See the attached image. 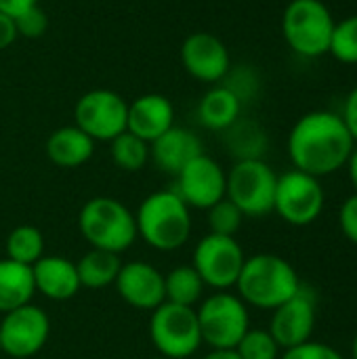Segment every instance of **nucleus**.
<instances>
[{
  "instance_id": "9",
  "label": "nucleus",
  "mask_w": 357,
  "mask_h": 359,
  "mask_svg": "<svg viewBox=\"0 0 357 359\" xmlns=\"http://www.w3.org/2000/svg\"><path fill=\"white\" fill-rule=\"evenodd\" d=\"M326 194L322 179H316L297 168L278 175L274 212L295 227H307L324 212Z\"/></svg>"
},
{
  "instance_id": "28",
  "label": "nucleus",
  "mask_w": 357,
  "mask_h": 359,
  "mask_svg": "<svg viewBox=\"0 0 357 359\" xmlns=\"http://www.w3.org/2000/svg\"><path fill=\"white\" fill-rule=\"evenodd\" d=\"M328 53L345 65H357V15H349L335 23Z\"/></svg>"
},
{
  "instance_id": "40",
  "label": "nucleus",
  "mask_w": 357,
  "mask_h": 359,
  "mask_svg": "<svg viewBox=\"0 0 357 359\" xmlns=\"http://www.w3.org/2000/svg\"><path fill=\"white\" fill-rule=\"evenodd\" d=\"M151 359H164V358H151Z\"/></svg>"
},
{
  "instance_id": "17",
  "label": "nucleus",
  "mask_w": 357,
  "mask_h": 359,
  "mask_svg": "<svg viewBox=\"0 0 357 359\" xmlns=\"http://www.w3.org/2000/svg\"><path fill=\"white\" fill-rule=\"evenodd\" d=\"M175 126V107L168 97L160 93H147L128 103L126 130L139 139L151 143Z\"/></svg>"
},
{
  "instance_id": "29",
  "label": "nucleus",
  "mask_w": 357,
  "mask_h": 359,
  "mask_svg": "<svg viewBox=\"0 0 357 359\" xmlns=\"http://www.w3.org/2000/svg\"><path fill=\"white\" fill-rule=\"evenodd\" d=\"M236 351L242 359H280L282 349L269 330L248 328V332L236 345Z\"/></svg>"
},
{
  "instance_id": "3",
  "label": "nucleus",
  "mask_w": 357,
  "mask_h": 359,
  "mask_svg": "<svg viewBox=\"0 0 357 359\" xmlns=\"http://www.w3.org/2000/svg\"><path fill=\"white\" fill-rule=\"evenodd\" d=\"M137 236L160 252H173L187 244L191 236L189 206L179 198L175 189H162L149 194L137 215Z\"/></svg>"
},
{
  "instance_id": "13",
  "label": "nucleus",
  "mask_w": 357,
  "mask_h": 359,
  "mask_svg": "<svg viewBox=\"0 0 357 359\" xmlns=\"http://www.w3.org/2000/svg\"><path fill=\"white\" fill-rule=\"evenodd\" d=\"M316 320H318V301L311 288L305 284L301 290L282 303L278 309L271 311V322H269V334L276 339L282 351L299 347L307 341H311L314 330H316Z\"/></svg>"
},
{
  "instance_id": "1",
  "label": "nucleus",
  "mask_w": 357,
  "mask_h": 359,
  "mask_svg": "<svg viewBox=\"0 0 357 359\" xmlns=\"http://www.w3.org/2000/svg\"><path fill=\"white\" fill-rule=\"evenodd\" d=\"M292 168L316 179L343 170L356 149V141L341 114L316 109L301 116L286 141Z\"/></svg>"
},
{
  "instance_id": "21",
  "label": "nucleus",
  "mask_w": 357,
  "mask_h": 359,
  "mask_svg": "<svg viewBox=\"0 0 357 359\" xmlns=\"http://www.w3.org/2000/svg\"><path fill=\"white\" fill-rule=\"evenodd\" d=\"M240 114H242V101L225 84L206 90L198 103V120L208 130L225 133L229 126H234L240 120Z\"/></svg>"
},
{
  "instance_id": "27",
  "label": "nucleus",
  "mask_w": 357,
  "mask_h": 359,
  "mask_svg": "<svg viewBox=\"0 0 357 359\" xmlns=\"http://www.w3.org/2000/svg\"><path fill=\"white\" fill-rule=\"evenodd\" d=\"M44 257V238L34 225H19L6 238V259L32 267Z\"/></svg>"
},
{
  "instance_id": "37",
  "label": "nucleus",
  "mask_w": 357,
  "mask_h": 359,
  "mask_svg": "<svg viewBox=\"0 0 357 359\" xmlns=\"http://www.w3.org/2000/svg\"><path fill=\"white\" fill-rule=\"evenodd\" d=\"M347 175H349V181H351V185H353V189H356L357 194V145L356 149H353V154H351V158H349V162H347Z\"/></svg>"
},
{
  "instance_id": "11",
  "label": "nucleus",
  "mask_w": 357,
  "mask_h": 359,
  "mask_svg": "<svg viewBox=\"0 0 357 359\" xmlns=\"http://www.w3.org/2000/svg\"><path fill=\"white\" fill-rule=\"evenodd\" d=\"M128 103L109 88L84 93L74 107V120L93 141H112L126 130Z\"/></svg>"
},
{
  "instance_id": "5",
  "label": "nucleus",
  "mask_w": 357,
  "mask_h": 359,
  "mask_svg": "<svg viewBox=\"0 0 357 359\" xmlns=\"http://www.w3.org/2000/svg\"><path fill=\"white\" fill-rule=\"evenodd\" d=\"M335 17L322 0H290L282 13V36L292 53L305 59L328 55Z\"/></svg>"
},
{
  "instance_id": "8",
  "label": "nucleus",
  "mask_w": 357,
  "mask_h": 359,
  "mask_svg": "<svg viewBox=\"0 0 357 359\" xmlns=\"http://www.w3.org/2000/svg\"><path fill=\"white\" fill-rule=\"evenodd\" d=\"M149 339L164 359L191 358L204 343L194 307L162 303L151 311Z\"/></svg>"
},
{
  "instance_id": "4",
  "label": "nucleus",
  "mask_w": 357,
  "mask_h": 359,
  "mask_svg": "<svg viewBox=\"0 0 357 359\" xmlns=\"http://www.w3.org/2000/svg\"><path fill=\"white\" fill-rule=\"evenodd\" d=\"M78 229L90 248L122 255L128 250L137 236L135 215L126 204L116 198H93L78 212Z\"/></svg>"
},
{
  "instance_id": "31",
  "label": "nucleus",
  "mask_w": 357,
  "mask_h": 359,
  "mask_svg": "<svg viewBox=\"0 0 357 359\" xmlns=\"http://www.w3.org/2000/svg\"><path fill=\"white\" fill-rule=\"evenodd\" d=\"M15 27H17V36H23V38H40L48 29V17L36 4V6H32L29 11H25L23 15H19L15 19Z\"/></svg>"
},
{
  "instance_id": "6",
  "label": "nucleus",
  "mask_w": 357,
  "mask_h": 359,
  "mask_svg": "<svg viewBox=\"0 0 357 359\" xmlns=\"http://www.w3.org/2000/svg\"><path fill=\"white\" fill-rule=\"evenodd\" d=\"M202 343L210 349H236L250 328L248 305L227 290L206 297L196 309Z\"/></svg>"
},
{
  "instance_id": "7",
  "label": "nucleus",
  "mask_w": 357,
  "mask_h": 359,
  "mask_svg": "<svg viewBox=\"0 0 357 359\" xmlns=\"http://www.w3.org/2000/svg\"><path fill=\"white\" fill-rule=\"evenodd\" d=\"M278 175L265 160H236L227 172L225 198L244 217H267L274 212Z\"/></svg>"
},
{
  "instance_id": "36",
  "label": "nucleus",
  "mask_w": 357,
  "mask_h": 359,
  "mask_svg": "<svg viewBox=\"0 0 357 359\" xmlns=\"http://www.w3.org/2000/svg\"><path fill=\"white\" fill-rule=\"evenodd\" d=\"M15 40H17L15 19H11L8 15L0 13V50L2 48H8Z\"/></svg>"
},
{
  "instance_id": "2",
  "label": "nucleus",
  "mask_w": 357,
  "mask_h": 359,
  "mask_svg": "<svg viewBox=\"0 0 357 359\" xmlns=\"http://www.w3.org/2000/svg\"><path fill=\"white\" fill-rule=\"evenodd\" d=\"M303 282L297 269L280 255L259 252L246 257L236 282L238 297L255 309L274 311L301 290Z\"/></svg>"
},
{
  "instance_id": "14",
  "label": "nucleus",
  "mask_w": 357,
  "mask_h": 359,
  "mask_svg": "<svg viewBox=\"0 0 357 359\" xmlns=\"http://www.w3.org/2000/svg\"><path fill=\"white\" fill-rule=\"evenodd\" d=\"M225 189H227V172L215 158L206 154L191 160L177 175V185H175L179 198L189 208H198V210H208L210 206L221 202L225 198Z\"/></svg>"
},
{
  "instance_id": "15",
  "label": "nucleus",
  "mask_w": 357,
  "mask_h": 359,
  "mask_svg": "<svg viewBox=\"0 0 357 359\" xmlns=\"http://www.w3.org/2000/svg\"><path fill=\"white\" fill-rule=\"evenodd\" d=\"M181 65L200 82H219L231 69L225 42L210 32H194L181 44Z\"/></svg>"
},
{
  "instance_id": "39",
  "label": "nucleus",
  "mask_w": 357,
  "mask_h": 359,
  "mask_svg": "<svg viewBox=\"0 0 357 359\" xmlns=\"http://www.w3.org/2000/svg\"><path fill=\"white\" fill-rule=\"evenodd\" d=\"M351 359H357V334L353 337V343H351Z\"/></svg>"
},
{
  "instance_id": "41",
  "label": "nucleus",
  "mask_w": 357,
  "mask_h": 359,
  "mask_svg": "<svg viewBox=\"0 0 357 359\" xmlns=\"http://www.w3.org/2000/svg\"><path fill=\"white\" fill-rule=\"evenodd\" d=\"M0 353H2V347H0Z\"/></svg>"
},
{
  "instance_id": "23",
  "label": "nucleus",
  "mask_w": 357,
  "mask_h": 359,
  "mask_svg": "<svg viewBox=\"0 0 357 359\" xmlns=\"http://www.w3.org/2000/svg\"><path fill=\"white\" fill-rule=\"evenodd\" d=\"M120 267H122L120 255L107 252V250H97V248H90L76 263L80 286L90 288V290L112 286L120 273Z\"/></svg>"
},
{
  "instance_id": "19",
  "label": "nucleus",
  "mask_w": 357,
  "mask_h": 359,
  "mask_svg": "<svg viewBox=\"0 0 357 359\" xmlns=\"http://www.w3.org/2000/svg\"><path fill=\"white\" fill-rule=\"evenodd\" d=\"M32 276H34L36 292H40L50 301L74 299L82 288L76 263L59 255H48L38 259L32 265Z\"/></svg>"
},
{
  "instance_id": "30",
  "label": "nucleus",
  "mask_w": 357,
  "mask_h": 359,
  "mask_svg": "<svg viewBox=\"0 0 357 359\" xmlns=\"http://www.w3.org/2000/svg\"><path fill=\"white\" fill-rule=\"evenodd\" d=\"M206 212H208L210 233L236 238V233H238L240 227H242L244 215L238 210V206H236L234 202H229L227 198H223L221 202H217L215 206H210Z\"/></svg>"
},
{
  "instance_id": "16",
  "label": "nucleus",
  "mask_w": 357,
  "mask_h": 359,
  "mask_svg": "<svg viewBox=\"0 0 357 359\" xmlns=\"http://www.w3.org/2000/svg\"><path fill=\"white\" fill-rule=\"evenodd\" d=\"M114 286L120 299L135 309L154 311L166 301L164 299V273H160L154 265L145 261L122 263Z\"/></svg>"
},
{
  "instance_id": "25",
  "label": "nucleus",
  "mask_w": 357,
  "mask_h": 359,
  "mask_svg": "<svg viewBox=\"0 0 357 359\" xmlns=\"http://www.w3.org/2000/svg\"><path fill=\"white\" fill-rule=\"evenodd\" d=\"M227 147L236 156V160H263L267 149L265 130L250 120H238L227 130Z\"/></svg>"
},
{
  "instance_id": "10",
  "label": "nucleus",
  "mask_w": 357,
  "mask_h": 359,
  "mask_svg": "<svg viewBox=\"0 0 357 359\" xmlns=\"http://www.w3.org/2000/svg\"><path fill=\"white\" fill-rule=\"evenodd\" d=\"M246 255L236 238L208 233L194 248L191 267L202 278L204 286L219 290L236 288Z\"/></svg>"
},
{
  "instance_id": "12",
  "label": "nucleus",
  "mask_w": 357,
  "mask_h": 359,
  "mask_svg": "<svg viewBox=\"0 0 357 359\" xmlns=\"http://www.w3.org/2000/svg\"><path fill=\"white\" fill-rule=\"evenodd\" d=\"M50 320L46 311L27 303L8 313H2L0 322V347L2 353L15 359L36 355L48 341Z\"/></svg>"
},
{
  "instance_id": "38",
  "label": "nucleus",
  "mask_w": 357,
  "mask_h": 359,
  "mask_svg": "<svg viewBox=\"0 0 357 359\" xmlns=\"http://www.w3.org/2000/svg\"><path fill=\"white\" fill-rule=\"evenodd\" d=\"M204 359H242L236 349H210V353Z\"/></svg>"
},
{
  "instance_id": "18",
  "label": "nucleus",
  "mask_w": 357,
  "mask_h": 359,
  "mask_svg": "<svg viewBox=\"0 0 357 359\" xmlns=\"http://www.w3.org/2000/svg\"><path fill=\"white\" fill-rule=\"evenodd\" d=\"M204 154L202 141L194 130L170 126L164 135L149 143V158L166 175H179L191 160Z\"/></svg>"
},
{
  "instance_id": "34",
  "label": "nucleus",
  "mask_w": 357,
  "mask_h": 359,
  "mask_svg": "<svg viewBox=\"0 0 357 359\" xmlns=\"http://www.w3.org/2000/svg\"><path fill=\"white\" fill-rule=\"evenodd\" d=\"M341 118H343L345 126L349 128V133H351V137H353V141H356L357 145V84L351 88V93L345 99Z\"/></svg>"
},
{
  "instance_id": "20",
  "label": "nucleus",
  "mask_w": 357,
  "mask_h": 359,
  "mask_svg": "<svg viewBox=\"0 0 357 359\" xmlns=\"http://www.w3.org/2000/svg\"><path fill=\"white\" fill-rule=\"evenodd\" d=\"M46 158L61 168H78L86 164L95 154V141L76 124L61 126L46 139Z\"/></svg>"
},
{
  "instance_id": "26",
  "label": "nucleus",
  "mask_w": 357,
  "mask_h": 359,
  "mask_svg": "<svg viewBox=\"0 0 357 359\" xmlns=\"http://www.w3.org/2000/svg\"><path fill=\"white\" fill-rule=\"evenodd\" d=\"M109 156H112V162L120 170L137 172L149 160V143L139 139L137 135L124 130L116 139L109 141Z\"/></svg>"
},
{
  "instance_id": "24",
  "label": "nucleus",
  "mask_w": 357,
  "mask_h": 359,
  "mask_svg": "<svg viewBox=\"0 0 357 359\" xmlns=\"http://www.w3.org/2000/svg\"><path fill=\"white\" fill-rule=\"evenodd\" d=\"M204 282L198 276V271L191 265H181L170 269L164 276V303L181 305V307H194L202 301L204 294Z\"/></svg>"
},
{
  "instance_id": "22",
  "label": "nucleus",
  "mask_w": 357,
  "mask_h": 359,
  "mask_svg": "<svg viewBox=\"0 0 357 359\" xmlns=\"http://www.w3.org/2000/svg\"><path fill=\"white\" fill-rule=\"evenodd\" d=\"M36 294L32 267L0 259V313H8L17 307L32 303Z\"/></svg>"
},
{
  "instance_id": "35",
  "label": "nucleus",
  "mask_w": 357,
  "mask_h": 359,
  "mask_svg": "<svg viewBox=\"0 0 357 359\" xmlns=\"http://www.w3.org/2000/svg\"><path fill=\"white\" fill-rule=\"evenodd\" d=\"M38 0H0V13L8 15L11 19H17L32 6H36Z\"/></svg>"
},
{
  "instance_id": "32",
  "label": "nucleus",
  "mask_w": 357,
  "mask_h": 359,
  "mask_svg": "<svg viewBox=\"0 0 357 359\" xmlns=\"http://www.w3.org/2000/svg\"><path fill=\"white\" fill-rule=\"evenodd\" d=\"M280 359H345V355L339 349L311 339V341H307V343H303L299 347L282 351Z\"/></svg>"
},
{
  "instance_id": "33",
  "label": "nucleus",
  "mask_w": 357,
  "mask_h": 359,
  "mask_svg": "<svg viewBox=\"0 0 357 359\" xmlns=\"http://www.w3.org/2000/svg\"><path fill=\"white\" fill-rule=\"evenodd\" d=\"M339 227H341V233L347 238V242L357 246V194L349 196L341 204V208H339Z\"/></svg>"
}]
</instances>
